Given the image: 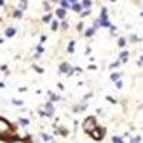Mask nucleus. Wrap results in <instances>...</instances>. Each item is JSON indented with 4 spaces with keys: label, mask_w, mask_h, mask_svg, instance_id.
<instances>
[{
    "label": "nucleus",
    "mask_w": 143,
    "mask_h": 143,
    "mask_svg": "<svg viewBox=\"0 0 143 143\" xmlns=\"http://www.w3.org/2000/svg\"><path fill=\"white\" fill-rule=\"evenodd\" d=\"M83 127H85V130L87 133H92L93 130H96V120H94V117H87L85 120V123H83Z\"/></svg>",
    "instance_id": "nucleus-1"
},
{
    "label": "nucleus",
    "mask_w": 143,
    "mask_h": 143,
    "mask_svg": "<svg viewBox=\"0 0 143 143\" xmlns=\"http://www.w3.org/2000/svg\"><path fill=\"white\" fill-rule=\"evenodd\" d=\"M10 129V125L7 123L6 120H3V119H0V133H4V132H7Z\"/></svg>",
    "instance_id": "nucleus-2"
},
{
    "label": "nucleus",
    "mask_w": 143,
    "mask_h": 143,
    "mask_svg": "<svg viewBox=\"0 0 143 143\" xmlns=\"http://www.w3.org/2000/svg\"><path fill=\"white\" fill-rule=\"evenodd\" d=\"M90 135L93 136V139H102V135H103V130H93Z\"/></svg>",
    "instance_id": "nucleus-3"
},
{
    "label": "nucleus",
    "mask_w": 143,
    "mask_h": 143,
    "mask_svg": "<svg viewBox=\"0 0 143 143\" xmlns=\"http://www.w3.org/2000/svg\"><path fill=\"white\" fill-rule=\"evenodd\" d=\"M14 33H16V30H14V29H7V30H6V34L9 36V37H11Z\"/></svg>",
    "instance_id": "nucleus-4"
},
{
    "label": "nucleus",
    "mask_w": 143,
    "mask_h": 143,
    "mask_svg": "<svg viewBox=\"0 0 143 143\" xmlns=\"http://www.w3.org/2000/svg\"><path fill=\"white\" fill-rule=\"evenodd\" d=\"M64 14H66V11H64V9H59V10H57V16H59V17H64Z\"/></svg>",
    "instance_id": "nucleus-5"
},
{
    "label": "nucleus",
    "mask_w": 143,
    "mask_h": 143,
    "mask_svg": "<svg viewBox=\"0 0 143 143\" xmlns=\"http://www.w3.org/2000/svg\"><path fill=\"white\" fill-rule=\"evenodd\" d=\"M67 63H63V64H60V72H67Z\"/></svg>",
    "instance_id": "nucleus-6"
},
{
    "label": "nucleus",
    "mask_w": 143,
    "mask_h": 143,
    "mask_svg": "<svg viewBox=\"0 0 143 143\" xmlns=\"http://www.w3.org/2000/svg\"><path fill=\"white\" fill-rule=\"evenodd\" d=\"M119 77H120V75H119V73H113V75H112V80H117Z\"/></svg>",
    "instance_id": "nucleus-7"
},
{
    "label": "nucleus",
    "mask_w": 143,
    "mask_h": 143,
    "mask_svg": "<svg viewBox=\"0 0 143 143\" xmlns=\"http://www.w3.org/2000/svg\"><path fill=\"white\" fill-rule=\"evenodd\" d=\"M119 46H120V47L125 46V39H123V37H122V39H119Z\"/></svg>",
    "instance_id": "nucleus-8"
},
{
    "label": "nucleus",
    "mask_w": 143,
    "mask_h": 143,
    "mask_svg": "<svg viewBox=\"0 0 143 143\" xmlns=\"http://www.w3.org/2000/svg\"><path fill=\"white\" fill-rule=\"evenodd\" d=\"M93 32H94V29H89V30L86 32V36H92V34H93Z\"/></svg>",
    "instance_id": "nucleus-9"
},
{
    "label": "nucleus",
    "mask_w": 143,
    "mask_h": 143,
    "mask_svg": "<svg viewBox=\"0 0 143 143\" xmlns=\"http://www.w3.org/2000/svg\"><path fill=\"white\" fill-rule=\"evenodd\" d=\"M83 6H85V7H90V2H89V0H85V2H83Z\"/></svg>",
    "instance_id": "nucleus-10"
},
{
    "label": "nucleus",
    "mask_w": 143,
    "mask_h": 143,
    "mask_svg": "<svg viewBox=\"0 0 143 143\" xmlns=\"http://www.w3.org/2000/svg\"><path fill=\"white\" fill-rule=\"evenodd\" d=\"M139 142H140V137H139V136H137V137H135V139H133L130 143H139Z\"/></svg>",
    "instance_id": "nucleus-11"
},
{
    "label": "nucleus",
    "mask_w": 143,
    "mask_h": 143,
    "mask_svg": "<svg viewBox=\"0 0 143 143\" xmlns=\"http://www.w3.org/2000/svg\"><path fill=\"white\" fill-rule=\"evenodd\" d=\"M13 103L17 104V106H21V104H23V102H20V100H13Z\"/></svg>",
    "instance_id": "nucleus-12"
},
{
    "label": "nucleus",
    "mask_w": 143,
    "mask_h": 143,
    "mask_svg": "<svg viewBox=\"0 0 143 143\" xmlns=\"http://www.w3.org/2000/svg\"><path fill=\"white\" fill-rule=\"evenodd\" d=\"M11 143H25V142L20 140V139H13V140H11Z\"/></svg>",
    "instance_id": "nucleus-13"
},
{
    "label": "nucleus",
    "mask_w": 143,
    "mask_h": 143,
    "mask_svg": "<svg viewBox=\"0 0 143 143\" xmlns=\"http://www.w3.org/2000/svg\"><path fill=\"white\" fill-rule=\"evenodd\" d=\"M62 6H63V9H64V7H67L69 4H67V2H66V0H62Z\"/></svg>",
    "instance_id": "nucleus-14"
},
{
    "label": "nucleus",
    "mask_w": 143,
    "mask_h": 143,
    "mask_svg": "<svg viewBox=\"0 0 143 143\" xmlns=\"http://www.w3.org/2000/svg\"><path fill=\"white\" fill-rule=\"evenodd\" d=\"M73 46H75V42L70 43V47H69V52H73Z\"/></svg>",
    "instance_id": "nucleus-15"
},
{
    "label": "nucleus",
    "mask_w": 143,
    "mask_h": 143,
    "mask_svg": "<svg viewBox=\"0 0 143 143\" xmlns=\"http://www.w3.org/2000/svg\"><path fill=\"white\" fill-rule=\"evenodd\" d=\"M73 10H80V6H79V4H75V6H73Z\"/></svg>",
    "instance_id": "nucleus-16"
},
{
    "label": "nucleus",
    "mask_w": 143,
    "mask_h": 143,
    "mask_svg": "<svg viewBox=\"0 0 143 143\" xmlns=\"http://www.w3.org/2000/svg\"><path fill=\"white\" fill-rule=\"evenodd\" d=\"M50 19H52V14H49V16H46V17L43 19V20H44V21H49Z\"/></svg>",
    "instance_id": "nucleus-17"
},
{
    "label": "nucleus",
    "mask_w": 143,
    "mask_h": 143,
    "mask_svg": "<svg viewBox=\"0 0 143 143\" xmlns=\"http://www.w3.org/2000/svg\"><path fill=\"white\" fill-rule=\"evenodd\" d=\"M52 29H53V30H56V29H57V23H56V21H53V26H52Z\"/></svg>",
    "instance_id": "nucleus-18"
},
{
    "label": "nucleus",
    "mask_w": 143,
    "mask_h": 143,
    "mask_svg": "<svg viewBox=\"0 0 143 143\" xmlns=\"http://www.w3.org/2000/svg\"><path fill=\"white\" fill-rule=\"evenodd\" d=\"M21 123H23V125H29V120H25V119H21Z\"/></svg>",
    "instance_id": "nucleus-19"
},
{
    "label": "nucleus",
    "mask_w": 143,
    "mask_h": 143,
    "mask_svg": "<svg viewBox=\"0 0 143 143\" xmlns=\"http://www.w3.org/2000/svg\"><path fill=\"white\" fill-rule=\"evenodd\" d=\"M20 4H21V7H25L26 6V0H20Z\"/></svg>",
    "instance_id": "nucleus-20"
},
{
    "label": "nucleus",
    "mask_w": 143,
    "mask_h": 143,
    "mask_svg": "<svg viewBox=\"0 0 143 143\" xmlns=\"http://www.w3.org/2000/svg\"><path fill=\"white\" fill-rule=\"evenodd\" d=\"M14 16H16V17H20L21 13H20V11H16V13H14Z\"/></svg>",
    "instance_id": "nucleus-21"
},
{
    "label": "nucleus",
    "mask_w": 143,
    "mask_h": 143,
    "mask_svg": "<svg viewBox=\"0 0 143 143\" xmlns=\"http://www.w3.org/2000/svg\"><path fill=\"white\" fill-rule=\"evenodd\" d=\"M107 100H110L112 103H116V100H114V99H112V97H109V96H107Z\"/></svg>",
    "instance_id": "nucleus-22"
},
{
    "label": "nucleus",
    "mask_w": 143,
    "mask_h": 143,
    "mask_svg": "<svg viewBox=\"0 0 143 143\" xmlns=\"http://www.w3.org/2000/svg\"><path fill=\"white\" fill-rule=\"evenodd\" d=\"M34 69H36V70H37V72H40V73H42V72H43V69H40V67H37V66H34Z\"/></svg>",
    "instance_id": "nucleus-23"
},
{
    "label": "nucleus",
    "mask_w": 143,
    "mask_h": 143,
    "mask_svg": "<svg viewBox=\"0 0 143 143\" xmlns=\"http://www.w3.org/2000/svg\"><path fill=\"white\" fill-rule=\"evenodd\" d=\"M69 2H70V3H76V0H69Z\"/></svg>",
    "instance_id": "nucleus-24"
},
{
    "label": "nucleus",
    "mask_w": 143,
    "mask_h": 143,
    "mask_svg": "<svg viewBox=\"0 0 143 143\" xmlns=\"http://www.w3.org/2000/svg\"><path fill=\"white\" fill-rule=\"evenodd\" d=\"M2 4H3V0H0V6H2Z\"/></svg>",
    "instance_id": "nucleus-25"
},
{
    "label": "nucleus",
    "mask_w": 143,
    "mask_h": 143,
    "mask_svg": "<svg viewBox=\"0 0 143 143\" xmlns=\"http://www.w3.org/2000/svg\"><path fill=\"white\" fill-rule=\"evenodd\" d=\"M140 60H142V62H143V56H142V59H140Z\"/></svg>",
    "instance_id": "nucleus-26"
},
{
    "label": "nucleus",
    "mask_w": 143,
    "mask_h": 143,
    "mask_svg": "<svg viewBox=\"0 0 143 143\" xmlns=\"http://www.w3.org/2000/svg\"><path fill=\"white\" fill-rule=\"evenodd\" d=\"M119 143H123V142H122V140H120V142H119Z\"/></svg>",
    "instance_id": "nucleus-27"
},
{
    "label": "nucleus",
    "mask_w": 143,
    "mask_h": 143,
    "mask_svg": "<svg viewBox=\"0 0 143 143\" xmlns=\"http://www.w3.org/2000/svg\"><path fill=\"white\" fill-rule=\"evenodd\" d=\"M142 16H143V13H142Z\"/></svg>",
    "instance_id": "nucleus-28"
}]
</instances>
